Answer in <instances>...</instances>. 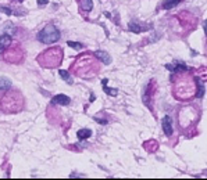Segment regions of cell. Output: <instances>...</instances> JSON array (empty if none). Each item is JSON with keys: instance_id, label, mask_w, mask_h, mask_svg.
Listing matches in <instances>:
<instances>
[{"instance_id": "52a82bcc", "label": "cell", "mask_w": 207, "mask_h": 180, "mask_svg": "<svg viewBox=\"0 0 207 180\" xmlns=\"http://www.w3.org/2000/svg\"><path fill=\"white\" fill-rule=\"evenodd\" d=\"M90 134H92V132H90L89 129H81L78 130V139L79 140H86L90 137Z\"/></svg>"}, {"instance_id": "5bb4252c", "label": "cell", "mask_w": 207, "mask_h": 180, "mask_svg": "<svg viewBox=\"0 0 207 180\" xmlns=\"http://www.w3.org/2000/svg\"><path fill=\"white\" fill-rule=\"evenodd\" d=\"M2 11H4L7 15H11V10L10 8H7V7H2Z\"/></svg>"}, {"instance_id": "9c48e42d", "label": "cell", "mask_w": 207, "mask_h": 180, "mask_svg": "<svg viewBox=\"0 0 207 180\" xmlns=\"http://www.w3.org/2000/svg\"><path fill=\"white\" fill-rule=\"evenodd\" d=\"M181 2H182V0H168V2L164 3V6H163V7L166 8V10H170V8L175 7L177 4H179Z\"/></svg>"}, {"instance_id": "3957f363", "label": "cell", "mask_w": 207, "mask_h": 180, "mask_svg": "<svg viewBox=\"0 0 207 180\" xmlns=\"http://www.w3.org/2000/svg\"><path fill=\"white\" fill-rule=\"evenodd\" d=\"M95 56H96V57H98V58H99L100 61H102V62H103V64H106V65H109V64H110V62H111V57H110V56H109V54H107V53H106V51H102V50H98V51H96V53H95Z\"/></svg>"}, {"instance_id": "8992f818", "label": "cell", "mask_w": 207, "mask_h": 180, "mask_svg": "<svg viewBox=\"0 0 207 180\" xmlns=\"http://www.w3.org/2000/svg\"><path fill=\"white\" fill-rule=\"evenodd\" d=\"M79 4H81V8H82L83 11H90L92 10V7H93L92 0H81Z\"/></svg>"}, {"instance_id": "7a4b0ae2", "label": "cell", "mask_w": 207, "mask_h": 180, "mask_svg": "<svg viewBox=\"0 0 207 180\" xmlns=\"http://www.w3.org/2000/svg\"><path fill=\"white\" fill-rule=\"evenodd\" d=\"M54 104H60V105H68L70 104V97L66 94H57L53 97Z\"/></svg>"}, {"instance_id": "30bf717a", "label": "cell", "mask_w": 207, "mask_h": 180, "mask_svg": "<svg viewBox=\"0 0 207 180\" xmlns=\"http://www.w3.org/2000/svg\"><path fill=\"white\" fill-rule=\"evenodd\" d=\"M106 82H107V79H103V80H102V83L104 85V92L107 93L109 96H117V93H118L117 90H115V89H111V88H107V86H106Z\"/></svg>"}, {"instance_id": "5b68a950", "label": "cell", "mask_w": 207, "mask_h": 180, "mask_svg": "<svg viewBox=\"0 0 207 180\" xmlns=\"http://www.w3.org/2000/svg\"><path fill=\"white\" fill-rule=\"evenodd\" d=\"M161 123H163V130H164V133H166L167 136H170V134L172 133V126H171V118H170V117H164Z\"/></svg>"}, {"instance_id": "4fadbf2b", "label": "cell", "mask_w": 207, "mask_h": 180, "mask_svg": "<svg viewBox=\"0 0 207 180\" xmlns=\"http://www.w3.org/2000/svg\"><path fill=\"white\" fill-rule=\"evenodd\" d=\"M67 44H68L70 47H72V49H75V50H81V49H82V44L77 43V42H68Z\"/></svg>"}, {"instance_id": "9a60e30c", "label": "cell", "mask_w": 207, "mask_h": 180, "mask_svg": "<svg viewBox=\"0 0 207 180\" xmlns=\"http://www.w3.org/2000/svg\"><path fill=\"white\" fill-rule=\"evenodd\" d=\"M38 2H39V4H46L49 0H38Z\"/></svg>"}, {"instance_id": "277c9868", "label": "cell", "mask_w": 207, "mask_h": 180, "mask_svg": "<svg viewBox=\"0 0 207 180\" xmlns=\"http://www.w3.org/2000/svg\"><path fill=\"white\" fill-rule=\"evenodd\" d=\"M10 44H11V38L8 35H2L0 36V53L4 51Z\"/></svg>"}, {"instance_id": "8fae6325", "label": "cell", "mask_w": 207, "mask_h": 180, "mask_svg": "<svg viewBox=\"0 0 207 180\" xmlns=\"http://www.w3.org/2000/svg\"><path fill=\"white\" fill-rule=\"evenodd\" d=\"M59 75L61 76V78H63V80H66V82H68V83H72V79H71L70 73L67 72V71L60 69V71H59Z\"/></svg>"}, {"instance_id": "6da1fadb", "label": "cell", "mask_w": 207, "mask_h": 180, "mask_svg": "<svg viewBox=\"0 0 207 180\" xmlns=\"http://www.w3.org/2000/svg\"><path fill=\"white\" fill-rule=\"evenodd\" d=\"M38 39L45 44H50V43H54V42H57L60 39V33L54 25H47L46 28H43V29L39 32Z\"/></svg>"}, {"instance_id": "7c38bea8", "label": "cell", "mask_w": 207, "mask_h": 180, "mask_svg": "<svg viewBox=\"0 0 207 180\" xmlns=\"http://www.w3.org/2000/svg\"><path fill=\"white\" fill-rule=\"evenodd\" d=\"M129 29H131L132 32H135V33H139V32L142 31V28L139 27L136 22H129Z\"/></svg>"}, {"instance_id": "ba28073f", "label": "cell", "mask_w": 207, "mask_h": 180, "mask_svg": "<svg viewBox=\"0 0 207 180\" xmlns=\"http://www.w3.org/2000/svg\"><path fill=\"white\" fill-rule=\"evenodd\" d=\"M11 88V82L6 78H0V89L2 90H8Z\"/></svg>"}]
</instances>
